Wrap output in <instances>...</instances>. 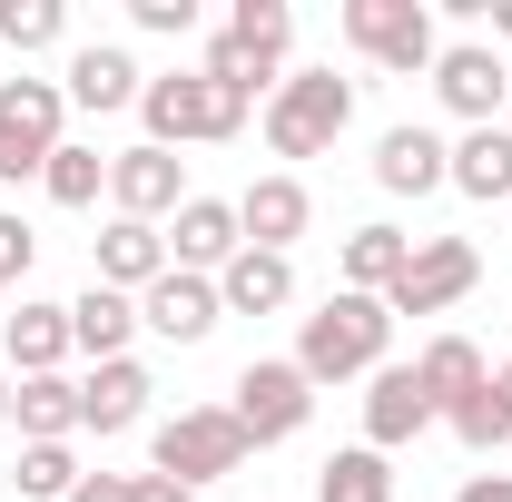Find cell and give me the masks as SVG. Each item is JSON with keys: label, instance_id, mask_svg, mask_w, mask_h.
Segmentation results:
<instances>
[{"label": "cell", "instance_id": "44dd1931", "mask_svg": "<svg viewBox=\"0 0 512 502\" xmlns=\"http://www.w3.org/2000/svg\"><path fill=\"white\" fill-rule=\"evenodd\" d=\"M10 424L30 443H69L79 434V384L69 375H10Z\"/></svg>", "mask_w": 512, "mask_h": 502}, {"label": "cell", "instance_id": "4dcf8cb0", "mask_svg": "<svg viewBox=\"0 0 512 502\" xmlns=\"http://www.w3.org/2000/svg\"><path fill=\"white\" fill-rule=\"evenodd\" d=\"M444 424H453L463 443H473V453H493V443H512V414H503V394H493V375H483V394H463V404H453Z\"/></svg>", "mask_w": 512, "mask_h": 502}, {"label": "cell", "instance_id": "8992f818", "mask_svg": "<svg viewBox=\"0 0 512 502\" xmlns=\"http://www.w3.org/2000/svg\"><path fill=\"white\" fill-rule=\"evenodd\" d=\"M237 434H247V453L256 443H286V434H306V414H316V384H306V365L296 355H256L247 375H237Z\"/></svg>", "mask_w": 512, "mask_h": 502}, {"label": "cell", "instance_id": "836d02e7", "mask_svg": "<svg viewBox=\"0 0 512 502\" xmlns=\"http://www.w3.org/2000/svg\"><path fill=\"white\" fill-rule=\"evenodd\" d=\"M69 502H138V473H79Z\"/></svg>", "mask_w": 512, "mask_h": 502}, {"label": "cell", "instance_id": "9c48e42d", "mask_svg": "<svg viewBox=\"0 0 512 502\" xmlns=\"http://www.w3.org/2000/svg\"><path fill=\"white\" fill-rule=\"evenodd\" d=\"M434 99H444L453 119L493 128V109L512 99V69H503V50H483V40H453V50H434Z\"/></svg>", "mask_w": 512, "mask_h": 502}, {"label": "cell", "instance_id": "8fae6325", "mask_svg": "<svg viewBox=\"0 0 512 502\" xmlns=\"http://www.w3.org/2000/svg\"><path fill=\"white\" fill-rule=\"evenodd\" d=\"M109 197H119V217H138V227L178 217V207H188V188H178V148H119V158H109Z\"/></svg>", "mask_w": 512, "mask_h": 502}, {"label": "cell", "instance_id": "4fadbf2b", "mask_svg": "<svg viewBox=\"0 0 512 502\" xmlns=\"http://www.w3.org/2000/svg\"><path fill=\"white\" fill-rule=\"evenodd\" d=\"M424 424H444V414H434V394L414 384V365H375V394H365V443H375V453H404Z\"/></svg>", "mask_w": 512, "mask_h": 502}, {"label": "cell", "instance_id": "83f0119b", "mask_svg": "<svg viewBox=\"0 0 512 502\" xmlns=\"http://www.w3.org/2000/svg\"><path fill=\"white\" fill-rule=\"evenodd\" d=\"M40 188H50V207H99V188H109V158H99V148H79V138H60V158L40 168Z\"/></svg>", "mask_w": 512, "mask_h": 502}, {"label": "cell", "instance_id": "ac0fdd59", "mask_svg": "<svg viewBox=\"0 0 512 502\" xmlns=\"http://www.w3.org/2000/svg\"><path fill=\"white\" fill-rule=\"evenodd\" d=\"M69 109H99V119H109V109H138V89H148V79H138V60H128V50H109V40H89V50H69Z\"/></svg>", "mask_w": 512, "mask_h": 502}, {"label": "cell", "instance_id": "3957f363", "mask_svg": "<svg viewBox=\"0 0 512 502\" xmlns=\"http://www.w3.org/2000/svg\"><path fill=\"white\" fill-rule=\"evenodd\" d=\"M355 119V79H335V69H286L276 79V99H266V148L276 158H325L335 138Z\"/></svg>", "mask_w": 512, "mask_h": 502}, {"label": "cell", "instance_id": "5b68a950", "mask_svg": "<svg viewBox=\"0 0 512 502\" xmlns=\"http://www.w3.org/2000/svg\"><path fill=\"white\" fill-rule=\"evenodd\" d=\"M60 109H69L60 79H0V178L10 188L60 158Z\"/></svg>", "mask_w": 512, "mask_h": 502}, {"label": "cell", "instance_id": "d6a6232c", "mask_svg": "<svg viewBox=\"0 0 512 502\" xmlns=\"http://www.w3.org/2000/svg\"><path fill=\"white\" fill-rule=\"evenodd\" d=\"M30 256H40V237H30L20 217H0V296H10V286L30 276Z\"/></svg>", "mask_w": 512, "mask_h": 502}, {"label": "cell", "instance_id": "7402d4cb", "mask_svg": "<svg viewBox=\"0 0 512 502\" xmlns=\"http://www.w3.org/2000/svg\"><path fill=\"white\" fill-rule=\"evenodd\" d=\"M483 375H493V365H483V345H473V335H434V345L414 355V384L434 394V414H453L463 394H483Z\"/></svg>", "mask_w": 512, "mask_h": 502}, {"label": "cell", "instance_id": "9a60e30c", "mask_svg": "<svg viewBox=\"0 0 512 502\" xmlns=\"http://www.w3.org/2000/svg\"><path fill=\"white\" fill-rule=\"evenodd\" d=\"M217 306H227V315H276V306H296V256L237 247L227 266H217Z\"/></svg>", "mask_w": 512, "mask_h": 502}, {"label": "cell", "instance_id": "30bf717a", "mask_svg": "<svg viewBox=\"0 0 512 502\" xmlns=\"http://www.w3.org/2000/svg\"><path fill=\"white\" fill-rule=\"evenodd\" d=\"M217 315H227V306H217V276H188V266H168V276L138 296V325L168 335V345H207Z\"/></svg>", "mask_w": 512, "mask_h": 502}, {"label": "cell", "instance_id": "2e32d148", "mask_svg": "<svg viewBox=\"0 0 512 502\" xmlns=\"http://www.w3.org/2000/svg\"><path fill=\"white\" fill-rule=\"evenodd\" d=\"M69 355H79V345H69V306L20 296V315L0 325V365H10V375H60Z\"/></svg>", "mask_w": 512, "mask_h": 502}, {"label": "cell", "instance_id": "74e56055", "mask_svg": "<svg viewBox=\"0 0 512 502\" xmlns=\"http://www.w3.org/2000/svg\"><path fill=\"white\" fill-rule=\"evenodd\" d=\"M493 394H503V414H512V355H503V365H493Z\"/></svg>", "mask_w": 512, "mask_h": 502}, {"label": "cell", "instance_id": "5bb4252c", "mask_svg": "<svg viewBox=\"0 0 512 502\" xmlns=\"http://www.w3.org/2000/svg\"><path fill=\"white\" fill-rule=\"evenodd\" d=\"M375 188H384V197H434V188H453V148L434 138V128H384Z\"/></svg>", "mask_w": 512, "mask_h": 502}, {"label": "cell", "instance_id": "484cf974", "mask_svg": "<svg viewBox=\"0 0 512 502\" xmlns=\"http://www.w3.org/2000/svg\"><path fill=\"white\" fill-rule=\"evenodd\" d=\"M453 188L483 197V207H512V138L503 128H473V138L453 148Z\"/></svg>", "mask_w": 512, "mask_h": 502}, {"label": "cell", "instance_id": "52a82bcc", "mask_svg": "<svg viewBox=\"0 0 512 502\" xmlns=\"http://www.w3.org/2000/svg\"><path fill=\"white\" fill-rule=\"evenodd\" d=\"M473 286H483V247H473V237H414V256H404V276H394L384 306L394 315H444V306H463Z\"/></svg>", "mask_w": 512, "mask_h": 502}, {"label": "cell", "instance_id": "f546056e", "mask_svg": "<svg viewBox=\"0 0 512 502\" xmlns=\"http://www.w3.org/2000/svg\"><path fill=\"white\" fill-rule=\"evenodd\" d=\"M60 30H69L60 0H0V50H20V60H30V50H50Z\"/></svg>", "mask_w": 512, "mask_h": 502}, {"label": "cell", "instance_id": "277c9868", "mask_svg": "<svg viewBox=\"0 0 512 502\" xmlns=\"http://www.w3.org/2000/svg\"><path fill=\"white\" fill-rule=\"evenodd\" d=\"M237 463H247V434H237L227 404H188V414L158 424V473L188 483V493H197V483H227Z\"/></svg>", "mask_w": 512, "mask_h": 502}, {"label": "cell", "instance_id": "f1b7e54d", "mask_svg": "<svg viewBox=\"0 0 512 502\" xmlns=\"http://www.w3.org/2000/svg\"><path fill=\"white\" fill-rule=\"evenodd\" d=\"M20 493L30 502H69L79 493V453H69V443H20Z\"/></svg>", "mask_w": 512, "mask_h": 502}, {"label": "cell", "instance_id": "8d00e7d4", "mask_svg": "<svg viewBox=\"0 0 512 502\" xmlns=\"http://www.w3.org/2000/svg\"><path fill=\"white\" fill-rule=\"evenodd\" d=\"M483 20H493V40H512V0H493V10H483Z\"/></svg>", "mask_w": 512, "mask_h": 502}, {"label": "cell", "instance_id": "7a4b0ae2", "mask_svg": "<svg viewBox=\"0 0 512 502\" xmlns=\"http://www.w3.org/2000/svg\"><path fill=\"white\" fill-rule=\"evenodd\" d=\"M256 99H237L227 79H207V69H168V79H148L138 89V119H148V148H188V138H237L247 128Z\"/></svg>", "mask_w": 512, "mask_h": 502}, {"label": "cell", "instance_id": "7c38bea8", "mask_svg": "<svg viewBox=\"0 0 512 502\" xmlns=\"http://www.w3.org/2000/svg\"><path fill=\"white\" fill-rule=\"evenodd\" d=\"M237 247H247L237 197H188V207H178V227H168V266H188V276H217Z\"/></svg>", "mask_w": 512, "mask_h": 502}, {"label": "cell", "instance_id": "d4e9b609", "mask_svg": "<svg viewBox=\"0 0 512 502\" xmlns=\"http://www.w3.org/2000/svg\"><path fill=\"white\" fill-rule=\"evenodd\" d=\"M404 256H414L404 227H355V237H345V296H394Z\"/></svg>", "mask_w": 512, "mask_h": 502}, {"label": "cell", "instance_id": "6da1fadb", "mask_svg": "<svg viewBox=\"0 0 512 502\" xmlns=\"http://www.w3.org/2000/svg\"><path fill=\"white\" fill-rule=\"evenodd\" d=\"M384 345H394V306L335 286V296L306 315V335H296V365H306V384H345V375H375Z\"/></svg>", "mask_w": 512, "mask_h": 502}, {"label": "cell", "instance_id": "f35d334b", "mask_svg": "<svg viewBox=\"0 0 512 502\" xmlns=\"http://www.w3.org/2000/svg\"><path fill=\"white\" fill-rule=\"evenodd\" d=\"M0 424H10V365H0Z\"/></svg>", "mask_w": 512, "mask_h": 502}, {"label": "cell", "instance_id": "cb8c5ba5", "mask_svg": "<svg viewBox=\"0 0 512 502\" xmlns=\"http://www.w3.org/2000/svg\"><path fill=\"white\" fill-rule=\"evenodd\" d=\"M128 335H138V306H128L119 286H89V296L69 306V345H79V355H99V365H119Z\"/></svg>", "mask_w": 512, "mask_h": 502}, {"label": "cell", "instance_id": "1f68e13d", "mask_svg": "<svg viewBox=\"0 0 512 502\" xmlns=\"http://www.w3.org/2000/svg\"><path fill=\"white\" fill-rule=\"evenodd\" d=\"M128 20L158 30V40H178V30H197V0H128Z\"/></svg>", "mask_w": 512, "mask_h": 502}, {"label": "cell", "instance_id": "d590c367", "mask_svg": "<svg viewBox=\"0 0 512 502\" xmlns=\"http://www.w3.org/2000/svg\"><path fill=\"white\" fill-rule=\"evenodd\" d=\"M138 502H197L188 483H168V473H138Z\"/></svg>", "mask_w": 512, "mask_h": 502}, {"label": "cell", "instance_id": "ba28073f", "mask_svg": "<svg viewBox=\"0 0 512 502\" xmlns=\"http://www.w3.org/2000/svg\"><path fill=\"white\" fill-rule=\"evenodd\" d=\"M335 20H345V40L375 69H404V79L434 69V10H424V0H345Z\"/></svg>", "mask_w": 512, "mask_h": 502}, {"label": "cell", "instance_id": "4316f807", "mask_svg": "<svg viewBox=\"0 0 512 502\" xmlns=\"http://www.w3.org/2000/svg\"><path fill=\"white\" fill-rule=\"evenodd\" d=\"M316 502H394V453H375V443H345V453L316 473Z\"/></svg>", "mask_w": 512, "mask_h": 502}, {"label": "cell", "instance_id": "603a6c76", "mask_svg": "<svg viewBox=\"0 0 512 502\" xmlns=\"http://www.w3.org/2000/svg\"><path fill=\"white\" fill-rule=\"evenodd\" d=\"M217 40H227V50H247L266 79H286V40H296V10H286V0H237Z\"/></svg>", "mask_w": 512, "mask_h": 502}, {"label": "cell", "instance_id": "e0dca14e", "mask_svg": "<svg viewBox=\"0 0 512 502\" xmlns=\"http://www.w3.org/2000/svg\"><path fill=\"white\" fill-rule=\"evenodd\" d=\"M148 394H158V384H148V365H138V355H119V365H99V375L79 384V434H128V424H138V414H148Z\"/></svg>", "mask_w": 512, "mask_h": 502}, {"label": "cell", "instance_id": "ffe728a7", "mask_svg": "<svg viewBox=\"0 0 512 502\" xmlns=\"http://www.w3.org/2000/svg\"><path fill=\"white\" fill-rule=\"evenodd\" d=\"M306 217H316V207H306V188H296V178H256L247 197H237V227H247V247H296V237H306Z\"/></svg>", "mask_w": 512, "mask_h": 502}, {"label": "cell", "instance_id": "e575fe53", "mask_svg": "<svg viewBox=\"0 0 512 502\" xmlns=\"http://www.w3.org/2000/svg\"><path fill=\"white\" fill-rule=\"evenodd\" d=\"M453 502H512V473H473V483H463Z\"/></svg>", "mask_w": 512, "mask_h": 502}, {"label": "cell", "instance_id": "d6986e66", "mask_svg": "<svg viewBox=\"0 0 512 502\" xmlns=\"http://www.w3.org/2000/svg\"><path fill=\"white\" fill-rule=\"evenodd\" d=\"M158 276H168V237L138 227V217H109V227H99V286H119V296L138 286V296H148Z\"/></svg>", "mask_w": 512, "mask_h": 502}]
</instances>
